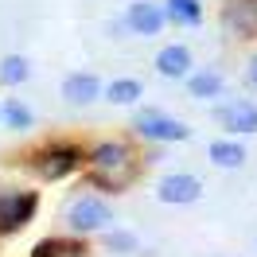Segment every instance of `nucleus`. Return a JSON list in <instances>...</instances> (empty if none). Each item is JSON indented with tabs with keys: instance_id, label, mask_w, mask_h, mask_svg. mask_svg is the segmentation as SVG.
Here are the masks:
<instances>
[{
	"instance_id": "7",
	"label": "nucleus",
	"mask_w": 257,
	"mask_h": 257,
	"mask_svg": "<svg viewBox=\"0 0 257 257\" xmlns=\"http://www.w3.org/2000/svg\"><path fill=\"white\" fill-rule=\"evenodd\" d=\"M164 24H168V12H164V4H152V0H137L125 12V28L133 35H160Z\"/></svg>"
},
{
	"instance_id": "3",
	"label": "nucleus",
	"mask_w": 257,
	"mask_h": 257,
	"mask_svg": "<svg viewBox=\"0 0 257 257\" xmlns=\"http://www.w3.org/2000/svg\"><path fill=\"white\" fill-rule=\"evenodd\" d=\"M66 222H70V230H78V234H94V230H105V226L113 222V210H109L105 199H97V195H82V199L70 203Z\"/></svg>"
},
{
	"instance_id": "2",
	"label": "nucleus",
	"mask_w": 257,
	"mask_h": 257,
	"mask_svg": "<svg viewBox=\"0 0 257 257\" xmlns=\"http://www.w3.org/2000/svg\"><path fill=\"white\" fill-rule=\"evenodd\" d=\"M82 164L78 156V148H70V145H51L43 148V152H35L32 156V172L39 179H47V183H55V179H66L74 168Z\"/></svg>"
},
{
	"instance_id": "8",
	"label": "nucleus",
	"mask_w": 257,
	"mask_h": 257,
	"mask_svg": "<svg viewBox=\"0 0 257 257\" xmlns=\"http://www.w3.org/2000/svg\"><path fill=\"white\" fill-rule=\"evenodd\" d=\"M199 195H203V183H199L195 176H183V172L164 176L160 183H156V199L168 203V207H187V203H195Z\"/></svg>"
},
{
	"instance_id": "9",
	"label": "nucleus",
	"mask_w": 257,
	"mask_h": 257,
	"mask_svg": "<svg viewBox=\"0 0 257 257\" xmlns=\"http://www.w3.org/2000/svg\"><path fill=\"white\" fill-rule=\"evenodd\" d=\"M222 24L241 39H253L257 35V0H226Z\"/></svg>"
},
{
	"instance_id": "18",
	"label": "nucleus",
	"mask_w": 257,
	"mask_h": 257,
	"mask_svg": "<svg viewBox=\"0 0 257 257\" xmlns=\"http://www.w3.org/2000/svg\"><path fill=\"white\" fill-rule=\"evenodd\" d=\"M4 121L12 128H32V109H28L20 97H8V101H4Z\"/></svg>"
},
{
	"instance_id": "11",
	"label": "nucleus",
	"mask_w": 257,
	"mask_h": 257,
	"mask_svg": "<svg viewBox=\"0 0 257 257\" xmlns=\"http://www.w3.org/2000/svg\"><path fill=\"white\" fill-rule=\"evenodd\" d=\"M156 70H160L164 78H187V74H191V51L183 47V43H168V47H160V55H156Z\"/></svg>"
},
{
	"instance_id": "13",
	"label": "nucleus",
	"mask_w": 257,
	"mask_h": 257,
	"mask_svg": "<svg viewBox=\"0 0 257 257\" xmlns=\"http://www.w3.org/2000/svg\"><path fill=\"white\" fill-rule=\"evenodd\" d=\"M164 12H168L172 24H183V28H199V24H203V8H199V0H168Z\"/></svg>"
},
{
	"instance_id": "4",
	"label": "nucleus",
	"mask_w": 257,
	"mask_h": 257,
	"mask_svg": "<svg viewBox=\"0 0 257 257\" xmlns=\"http://www.w3.org/2000/svg\"><path fill=\"white\" fill-rule=\"evenodd\" d=\"M137 133L148 137L152 145H176V141H191V128L176 121V117H168L160 109H145L137 117Z\"/></svg>"
},
{
	"instance_id": "14",
	"label": "nucleus",
	"mask_w": 257,
	"mask_h": 257,
	"mask_svg": "<svg viewBox=\"0 0 257 257\" xmlns=\"http://www.w3.org/2000/svg\"><path fill=\"white\" fill-rule=\"evenodd\" d=\"M210 164H218V168H241L245 164V148L238 145V141H214L210 145Z\"/></svg>"
},
{
	"instance_id": "17",
	"label": "nucleus",
	"mask_w": 257,
	"mask_h": 257,
	"mask_svg": "<svg viewBox=\"0 0 257 257\" xmlns=\"http://www.w3.org/2000/svg\"><path fill=\"white\" fill-rule=\"evenodd\" d=\"M32 257H82V249L70 245V241H63V238H47L32 249Z\"/></svg>"
},
{
	"instance_id": "1",
	"label": "nucleus",
	"mask_w": 257,
	"mask_h": 257,
	"mask_svg": "<svg viewBox=\"0 0 257 257\" xmlns=\"http://www.w3.org/2000/svg\"><path fill=\"white\" fill-rule=\"evenodd\" d=\"M137 176V168L128 164V148L121 141H101L90 152V187L97 191H125Z\"/></svg>"
},
{
	"instance_id": "12",
	"label": "nucleus",
	"mask_w": 257,
	"mask_h": 257,
	"mask_svg": "<svg viewBox=\"0 0 257 257\" xmlns=\"http://www.w3.org/2000/svg\"><path fill=\"white\" fill-rule=\"evenodd\" d=\"M222 74L218 70H191L187 74V90H191V97H199V101H214V97H222Z\"/></svg>"
},
{
	"instance_id": "16",
	"label": "nucleus",
	"mask_w": 257,
	"mask_h": 257,
	"mask_svg": "<svg viewBox=\"0 0 257 257\" xmlns=\"http://www.w3.org/2000/svg\"><path fill=\"white\" fill-rule=\"evenodd\" d=\"M145 94V86H141V82L137 78H117V82H109V86H105V101H113V105H133V101H137V97Z\"/></svg>"
},
{
	"instance_id": "6",
	"label": "nucleus",
	"mask_w": 257,
	"mask_h": 257,
	"mask_svg": "<svg viewBox=\"0 0 257 257\" xmlns=\"http://www.w3.org/2000/svg\"><path fill=\"white\" fill-rule=\"evenodd\" d=\"M214 121L226 128V133H257V105L253 101H245V97H238V101H218L214 105Z\"/></svg>"
},
{
	"instance_id": "19",
	"label": "nucleus",
	"mask_w": 257,
	"mask_h": 257,
	"mask_svg": "<svg viewBox=\"0 0 257 257\" xmlns=\"http://www.w3.org/2000/svg\"><path fill=\"white\" fill-rule=\"evenodd\" d=\"M105 245H109L113 253H137V234H128V230H109V234H105Z\"/></svg>"
},
{
	"instance_id": "20",
	"label": "nucleus",
	"mask_w": 257,
	"mask_h": 257,
	"mask_svg": "<svg viewBox=\"0 0 257 257\" xmlns=\"http://www.w3.org/2000/svg\"><path fill=\"white\" fill-rule=\"evenodd\" d=\"M249 82H253V86H257V55H253V59H249Z\"/></svg>"
},
{
	"instance_id": "5",
	"label": "nucleus",
	"mask_w": 257,
	"mask_h": 257,
	"mask_svg": "<svg viewBox=\"0 0 257 257\" xmlns=\"http://www.w3.org/2000/svg\"><path fill=\"white\" fill-rule=\"evenodd\" d=\"M35 207H39L35 191H0V234H16L20 226H28Z\"/></svg>"
},
{
	"instance_id": "10",
	"label": "nucleus",
	"mask_w": 257,
	"mask_h": 257,
	"mask_svg": "<svg viewBox=\"0 0 257 257\" xmlns=\"http://www.w3.org/2000/svg\"><path fill=\"white\" fill-rule=\"evenodd\" d=\"M101 94H105V90H101L97 74H90V70L66 74V82H63V97L70 101V105H90V101H97Z\"/></svg>"
},
{
	"instance_id": "21",
	"label": "nucleus",
	"mask_w": 257,
	"mask_h": 257,
	"mask_svg": "<svg viewBox=\"0 0 257 257\" xmlns=\"http://www.w3.org/2000/svg\"><path fill=\"white\" fill-rule=\"evenodd\" d=\"M0 117H4V105H0Z\"/></svg>"
},
{
	"instance_id": "15",
	"label": "nucleus",
	"mask_w": 257,
	"mask_h": 257,
	"mask_svg": "<svg viewBox=\"0 0 257 257\" xmlns=\"http://www.w3.org/2000/svg\"><path fill=\"white\" fill-rule=\"evenodd\" d=\"M28 78H32V63L24 55H4L0 59V82L4 86H24Z\"/></svg>"
}]
</instances>
